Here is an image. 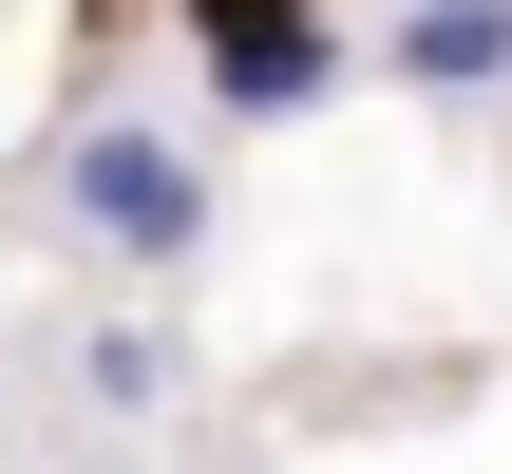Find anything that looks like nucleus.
<instances>
[{
	"instance_id": "obj_1",
	"label": "nucleus",
	"mask_w": 512,
	"mask_h": 474,
	"mask_svg": "<svg viewBox=\"0 0 512 474\" xmlns=\"http://www.w3.org/2000/svg\"><path fill=\"white\" fill-rule=\"evenodd\" d=\"M57 209H76V247L133 266V285L209 266V152H190L171 114H76V133H57Z\"/></svg>"
},
{
	"instance_id": "obj_2",
	"label": "nucleus",
	"mask_w": 512,
	"mask_h": 474,
	"mask_svg": "<svg viewBox=\"0 0 512 474\" xmlns=\"http://www.w3.org/2000/svg\"><path fill=\"white\" fill-rule=\"evenodd\" d=\"M209 95H228V114H323V95H342L323 0H304V19H247V38H209Z\"/></svg>"
},
{
	"instance_id": "obj_3",
	"label": "nucleus",
	"mask_w": 512,
	"mask_h": 474,
	"mask_svg": "<svg viewBox=\"0 0 512 474\" xmlns=\"http://www.w3.org/2000/svg\"><path fill=\"white\" fill-rule=\"evenodd\" d=\"M399 76H418V95H494L512 76V0H418V19H399Z\"/></svg>"
},
{
	"instance_id": "obj_4",
	"label": "nucleus",
	"mask_w": 512,
	"mask_h": 474,
	"mask_svg": "<svg viewBox=\"0 0 512 474\" xmlns=\"http://www.w3.org/2000/svg\"><path fill=\"white\" fill-rule=\"evenodd\" d=\"M76 380H95V418H171V342H152V323H95Z\"/></svg>"
},
{
	"instance_id": "obj_5",
	"label": "nucleus",
	"mask_w": 512,
	"mask_h": 474,
	"mask_svg": "<svg viewBox=\"0 0 512 474\" xmlns=\"http://www.w3.org/2000/svg\"><path fill=\"white\" fill-rule=\"evenodd\" d=\"M247 19H304V0H190V38H247Z\"/></svg>"
}]
</instances>
